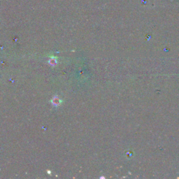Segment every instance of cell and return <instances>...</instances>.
Listing matches in <instances>:
<instances>
[{
    "mask_svg": "<svg viewBox=\"0 0 179 179\" xmlns=\"http://www.w3.org/2000/svg\"><path fill=\"white\" fill-rule=\"evenodd\" d=\"M51 102L53 103V104H54L55 106H59V105L61 104L62 100H60V99L58 98V97H55L52 100Z\"/></svg>",
    "mask_w": 179,
    "mask_h": 179,
    "instance_id": "1",
    "label": "cell"
},
{
    "mask_svg": "<svg viewBox=\"0 0 179 179\" xmlns=\"http://www.w3.org/2000/svg\"><path fill=\"white\" fill-rule=\"evenodd\" d=\"M49 63L51 65L57 64V60H56V58H53V57L50 58V60H49Z\"/></svg>",
    "mask_w": 179,
    "mask_h": 179,
    "instance_id": "2",
    "label": "cell"
}]
</instances>
